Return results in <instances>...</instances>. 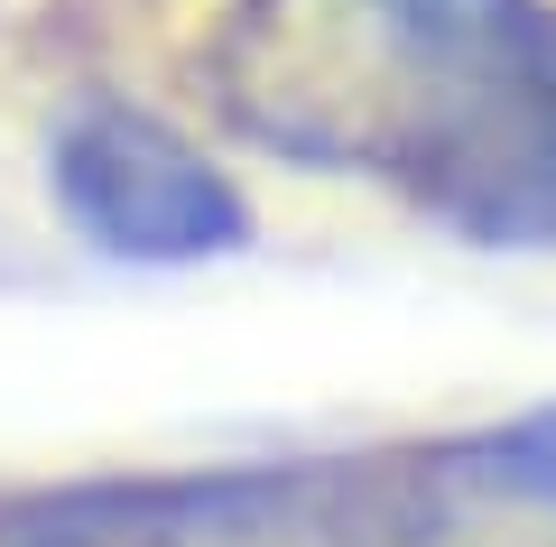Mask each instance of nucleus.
<instances>
[{
    "label": "nucleus",
    "instance_id": "obj_1",
    "mask_svg": "<svg viewBox=\"0 0 556 547\" xmlns=\"http://www.w3.org/2000/svg\"><path fill=\"white\" fill-rule=\"evenodd\" d=\"M547 28L538 0H241L214 94L260 149L464 223L529 130Z\"/></svg>",
    "mask_w": 556,
    "mask_h": 547
},
{
    "label": "nucleus",
    "instance_id": "obj_2",
    "mask_svg": "<svg viewBox=\"0 0 556 547\" xmlns=\"http://www.w3.org/2000/svg\"><path fill=\"white\" fill-rule=\"evenodd\" d=\"M47 186L102 260L186 270V260H232L251 241L241 186L177 121L139 112V102H75L47 139Z\"/></svg>",
    "mask_w": 556,
    "mask_h": 547
},
{
    "label": "nucleus",
    "instance_id": "obj_3",
    "mask_svg": "<svg viewBox=\"0 0 556 547\" xmlns=\"http://www.w3.org/2000/svg\"><path fill=\"white\" fill-rule=\"evenodd\" d=\"M334 547H556V399L334 464Z\"/></svg>",
    "mask_w": 556,
    "mask_h": 547
},
{
    "label": "nucleus",
    "instance_id": "obj_4",
    "mask_svg": "<svg viewBox=\"0 0 556 547\" xmlns=\"http://www.w3.org/2000/svg\"><path fill=\"white\" fill-rule=\"evenodd\" d=\"M0 547H334V464L65 483L0 510Z\"/></svg>",
    "mask_w": 556,
    "mask_h": 547
},
{
    "label": "nucleus",
    "instance_id": "obj_5",
    "mask_svg": "<svg viewBox=\"0 0 556 547\" xmlns=\"http://www.w3.org/2000/svg\"><path fill=\"white\" fill-rule=\"evenodd\" d=\"M473 241H556V28H547V65H538V102H529V130H519L510 167L492 176V196L464 214Z\"/></svg>",
    "mask_w": 556,
    "mask_h": 547
}]
</instances>
